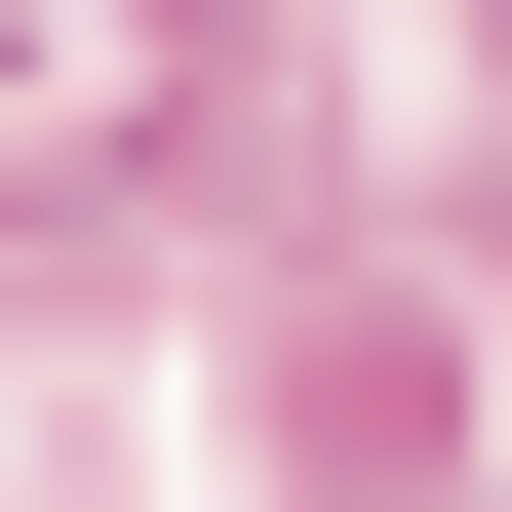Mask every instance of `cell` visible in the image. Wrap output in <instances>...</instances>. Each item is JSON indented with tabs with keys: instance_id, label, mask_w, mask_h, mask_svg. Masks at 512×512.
<instances>
[{
	"instance_id": "1",
	"label": "cell",
	"mask_w": 512,
	"mask_h": 512,
	"mask_svg": "<svg viewBox=\"0 0 512 512\" xmlns=\"http://www.w3.org/2000/svg\"><path fill=\"white\" fill-rule=\"evenodd\" d=\"M158 158H197V0H0V237H79Z\"/></svg>"
}]
</instances>
